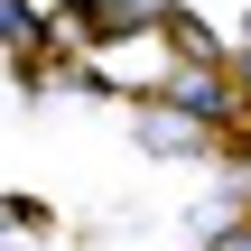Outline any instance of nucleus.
<instances>
[{
  "label": "nucleus",
  "mask_w": 251,
  "mask_h": 251,
  "mask_svg": "<svg viewBox=\"0 0 251 251\" xmlns=\"http://www.w3.org/2000/svg\"><path fill=\"white\" fill-rule=\"evenodd\" d=\"M140 149H158V158H205L214 130H205V112H186V102H149V112H140Z\"/></svg>",
  "instance_id": "obj_1"
},
{
  "label": "nucleus",
  "mask_w": 251,
  "mask_h": 251,
  "mask_svg": "<svg viewBox=\"0 0 251 251\" xmlns=\"http://www.w3.org/2000/svg\"><path fill=\"white\" fill-rule=\"evenodd\" d=\"M140 19H177V9L168 0H65L75 37H112V28H140Z\"/></svg>",
  "instance_id": "obj_2"
}]
</instances>
